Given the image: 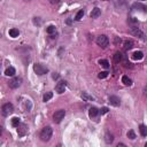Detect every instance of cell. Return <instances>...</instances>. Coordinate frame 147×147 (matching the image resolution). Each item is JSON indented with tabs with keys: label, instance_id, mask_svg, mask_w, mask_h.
<instances>
[{
	"label": "cell",
	"instance_id": "7",
	"mask_svg": "<svg viewBox=\"0 0 147 147\" xmlns=\"http://www.w3.org/2000/svg\"><path fill=\"white\" fill-rule=\"evenodd\" d=\"M130 33H131V35H133V36H136V37H139L140 39H145V33H144L143 31L139 29V28L132 27L130 29Z\"/></svg>",
	"mask_w": 147,
	"mask_h": 147
},
{
	"label": "cell",
	"instance_id": "25",
	"mask_svg": "<svg viewBox=\"0 0 147 147\" xmlns=\"http://www.w3.org/2000/svg\"><path fill=\"white\" fill-rule=\"evenodd\" d=\"M126 136H128V138H129V139H132V140L136 139V133H134L133 130H129V131H128Z\"/></svg>",
	"mask_w": 147,
	"mask_h": 147
},
{
	"label": "cell",
	"instance_id": "1",
	"mask_svg": "<svg viewBox=\"0 0 147 147\" xmlns=\"http://www.w3.org/2000/svg\"><path fill=\"white\" fill-rule=\"evenodd\" d=\"M52 134H53V130L51 126H45L40 132V139L43 141H48L49 139L52 138Z\"/></svg>",
	"mask_w": 147,
	"mask_h": 147
},
{
	"label": "cell",
	"instance_id": "12",
	"mask_svg": "<svg viewBox=\"0 0 147 147\" xmlns=\"http://www.w3.org/2000/svg\"><path fill=\"white\" fill-rule=\"evenodd\" d=\"M98 114H99V110L97 109L95 107H91L90 108V110H89V116L93 118V117H97L98 116Z\"/></svg>",
	"mask_w": 147,
	"mask_h": 147
},
{
	"label": "cell",
	"instance_id": "38",
	"mask_svg": "<svg viewBox=\"0 0 147 147\" xmlns=\"http://www.w3.org/2000/svg\"><path fill=\"white\" fill-rule=\"evenodd\" d=\"M141 1H144V0H141Z\"/></svg>",
	"mask_w": 147,
	"mask_h": 147
},
{
	"label": "cell",
	"instance_id": "16",
	"mask_svg": "<svg viewBox=\"0 0 147 147\" xmlns=\"http://www.w3.org/2000/svg\"><path fill=\"white\" fill-rule=\"evenodd\" d=\"M15 73H16V71H15V68L14 67H9V68L6 69L5 75H6V76H14Z\"/></svg>",
	"mask_w": 147,
	"mask_h": 147
},
{
	"label": "cell",
	"instance_id": "34",
	"mask_svg": "<svg viewBox=\"0 0 147 147\" xmlns=\"http://www.w3.org/2000/svg\"><path fill=\"white\" fill-rule=\"evenodd\" d=\"M129 22H130V23H137V22H138V20H137V18H134V17H130L129 18Z\"/></svg>",
	"mask_w": 147,
	"mask_h": 147
},
{
	"label": "cell",
	"instance_id": "28",
	"mask_svg": "<svg viewBox=\"0 0 147 147\" xmlns=\"http://www.w3.org/2000/svg\"><path fill=\"white\" fill-rule=\"evenodd\" d=\"M24 107H26V110L29 111L31 107H32V104H31V101L30 100H26V102H24Z\"/></svg>",
	"mask_w": 147,
	"mask_h": 147
},
{
	"label": "cell",
	"instance_id": "27",
	"mask_svg": "<svg viewBox=\"0 0 147 147\" xmlns=\"http://www.w3.org/2000/svg\"><path fill=\"white\" fill-rule=\"evenodd\" d=\"M53 98V93L52 92H47V93H46V94L45 95H44V98H43V100H44V101H48V100H51Z\"/></svg>",
	"mask_w": 147,
	"mask_h": 147
},
{
	"label": "cell",
	"instance_id": "2",
	"mask_svg": "<svg viewBox=\"0 0 147 147\" xmlns=\"http://www.w3.org/2000/svg\"><path fill=\"white\" fill-rule=\"evenodd\" d=\"M13 111H14V106L12 105L11 102H7V104H5L1 107V113L4 116H9Z\"/></svg>",
	"mask_w": 147,
	"mask_h": 147
},
{
	"label": "cell",
	"instance_id": "15",
	"mask_svg": "<svg viewBox=\"0 0 147 147\" xmlns=\"http://www.w3.org/2000/svg\"><path fill=\"white\" fill-rule=\"evenodd\" d=\"M132 58L134 59V60H141V59L144 58V53L140 52V51H137L132 54Z\"/></svg>",
	"mask_w": 147,
	"mask_h": 147
},
{
	"label": "cell",
	"instance_id": "17",
	"mask_svg": "<svg viewBox=\"0 0 147 147\" xmlns=\"http://www.w3.org/2000/svg\"><path fill=\"white\" fill-rule=\"evenodd\" d=\"M122 83H123L124 85H126V86L132 85V80H131L128 76H123V77H122Z\"/></svg>",
	"mask_w": 147,
	"mask_h": 147
},
{
	"label": "cell",
	"instance_id": "6",
	"mask_svg": "<svg viewBox=\"0 0 147 147\" xmlns=\"http://www.w3.org/2000/svg\"><path fill=\"white\" fill-rule=\"evenodd\" d=\"M22 84V78L21 77H14L13 79L9 80L8 85L11 89H17V87H20Z\"/></svg>",
	"mask_w": 147,
	"mask_h": 147
},
{
	"label": "cell",
	"instance_id": "14",
	"mask_svg": "<svg viewBox=\"0 0 147 147\" xmlns=\"http://www.w3.org/2000/svg\"><path fill=\"white\" fill-rule=\"evenodd\" d=\"M82 98H83V100H85V101H94V97L90 95L87 92L82 93Z\"/></svg>",
	"mask_w": 147,
	"mask_h": 147
},
{
	"label": "cell",
	"instance_id": "8",
	"mask_svg": "<svg viewBox=\"0 0 147 147\" xmlns=\"http://www.w3.org/2000/svg\"><path fill=\"white\" fill-rule=\"evenodd\" d=\"M65 86H67L65 82H63V80H60V82L55 85V91L58 92L59 94H62V93L64 92V90H65Z\"/></svg>",
	"mask_w": 147,
	"mask_h": 147
},
{
	"label": "cell",
	"instance_id": "5",
	"mask_svg": "<svg viewBox=\"0 0 147 147\" xmlns=\"http://www.w3.org/2000/svg\"><path fill=\"white\" fill-rule=\"evenodd\" d=\"M65 116V111L63 109H59V110H56L54 113V115H53V120H54L55 123H60V122L63 120Z\"/></svg>",
	"mask_w": 147,
	"mask_h": 147
},
{
	"label": "cell",
	"instance_id": "33",
	"mask_svg": "<svg viewBox=\"0 0 147 147\" xmlns=\"http://www.w3.org/2000/svg\"><path fill=\"white\" fill-rule=\"evenodd\" d=\"M59 77H60V75H59L58 73H54V74L52 75V78H53V79H59Z\"/></svg>",
	"mask_w": 147,
	"mask_h": 147
},
{
	"label": "cell",
	"instance_id": "26",
	"mask_svg": "<svg viewBox=\"0 0 147 147\" xmlns=\"http://www.w3.org/2000/svg\"><path fill=\"white\" fill-rule=\"evenodd\" d=\"M99 64L102 65L104 68H106V69H108L109 68V62L107 60H99Z\"/></svg>",
	"mask_w": 147,
	"mask_h": 147
},
{
	"label": "cell",
	"instance_id": "29",
	"mask_svg": "<svg viewBox=\"0 0 147 147\" xmlns=\"http://www.w3.org/2000/svg\"><path fill=\"white\" fill-rule=\"evenodd\" d=\"M132 8L133 9H138L139 8V11H143V9H146V7L144 5H141V4H134L133 6H132Z\"/></svg>",
	"mask_w": 147,
	"mask_h": 147
},
{
	"label": "cell",
	"instance_id": "20",
	"mask_svg": "<svg viewBox=\"0 0 147 147\" xmlns=\"http://www.w3.org/2000/svg\"><path fill=\"white\" fill-rule=\"evenodd\" d=\"M132 47H133L132 40H126V42L124 43V49H125V51H129V49H131Z\"/></svg>",
	"mask_w": 147,
	"mask_h": 147
},
{
	"label": "cell",
	"instance_id": "18",
	"mask_svg": "<svg viewBox=\"0 0 147 147\" xmlns=\"http://www.w3.org/2000/svg\"><path fill=\"white\" fill-rule=\"evenodd\" d=\"M18 35H20V31H18L17 29H15V28L9 30V36L13 37V38H16V37H18Z\"/></svg>",
	"mask_w": 147,
	"mask_h": 147
},
{
	"label": "cell",
	"instance_id": "19",
	"mask_svg": "<svg viewBox=\"0 0 147 147\" xmlns=\"http://www.w3.org/2000/svg\"><path fill=\"white\" fill-rule=\"evenodd\" d=\"M105 141L107 143V144H111L113 141H114V137H113V134H110L109 132L106 133V136H105Z\"/></svg>",
	"mask_w": 147,
	"mask_h": 147
},
{
	"label": "cell",
	"instance_id": "23",
	"mask_svg": "<svg viewBox=\"0 0 147 147\" xmlns=\"http://www.w3.org/2000/svg\"><path fill=\"white\" fill-rule=\"evenodd\" d=\"M55 30H56L55 26H48L47 28H46V32H47V33H49V35H52V33H54V32H55Z\"/></svg>",
	"mask_w": 147,
	"mask_h": 147
},
{
	"label": "cell",
	"instance_id": "22",
	"mask_svg": "<svg viewBox=\"0 0 147 147\" xmlns=\"http://www.w3.org/2000/svg\"><path fill=\"white\" fill-rule=\"evenodd\" d=\"M20 124H21V121H20V118H18V117H13V118H12V125H13V126L17 128Z\"/></svg>",
	"mask_w": 147,
	"mask_h": 147
},
{
	"label": "cell",
	"instance_id": "32",
	"mask_svg": "<svg viewBox=\"0 0 147 147\" xmlns=\"http://www.w3.org/2000/svg\"><path fill=\"white\" fill-rule=\"evenodd\" d=\"M33 23L37 24V26H40V23H42V22H40L39 17H35V18H33Z\"/></svg>",
	"mask_w": 147,
	"mask_h": 147
},
{
	"label": "cell",
	"instance_id": "24",
	"mask_svg": "<svg viewBox=\"0 0 147 147\" xmlns=\"http://www.w3.org/2000/svg\"><path fill=\"white\" fill-rule=\"evenodd\" d=\"M83 16H84V11H83V9H80V11L76 14V16H75V20H76V21H79V20H82Z\"/></svg>",
	"mask_w": 147,
	"mask_h": 147
},
{
	"label": "cell",
	"instance_id": "9",
	"mask_svg": "<svg viewBox=\"0 0 147 147\" xmlns=\"http://www.w3.org/2000/svg\"><path fill=\"white\" fill-rule=\"evenodd\" d=\"M17 133H18L20 137L26 136V134L28 133V126L26 125V124H20V125L17 126Z\"/></svg>",
	"mask_w": 147,
	"mask_h": 147
},
{
	"label": "cell",
	"instance_id": "35",
	"mask_svg": "<svg viewBox=\"0 0 147 147\" xmlns=\"http://www.w3.org/2000/svg\"><path fill=\"white\" fill-rule=\"evenodd\" d=\"M59 1H60V0H49V2H51V4H53V5H54V4H58Z\"/></svg>",
	"mask_w": 147,
	"mask_h": 147
},
{
	"label": "cell",
	"instance_id": "30",
	"mask_svg": "<svg viewBox=\"0 0 147 147\" xmlns=\"http://www.w3.org/2000/svg\"><path fill=\"white\" fill-rule=\"evenodd\" d=\"M107 76H108V73H107V71H101V73L98 75V77L100 78V79H102V78H106Z\"/></svg>",
	"mask_w": 147,
	"mask_h": 147
},
{
	"label": "cell",
	"instance_id": "37",
	"mask_svg": "<svg viewBox=\"0 0 147 147\" xmlns=\"http://www.w3.org/2000/svg\"><path fill=\"white\" fill-rule=\"evenodd\" d=\"M145 146H146V147H147V143H146V144H145Z\"/></svg>",
	"mask_w": 147,
	"mask_h": 147
},
{
	"label": "cell",
	"instance_id": "13",
	"mask_svg": "<svg viewBox=\"0 0 147 147\" xmlns=\"http://www.w3.org/2000/svg\"><path fill=\"white\" fill-rule=\"evenodd\" d=\"M123 60V55H122V53L120 52H116L114 54V62L115 63H120V62Z\"/></svg>",
	"mask_w": 147,
	"mask_h": 147
},
{
	"label": "cell",
	"instance_id": "21",
	"mask_svg": "<svg viewBox=\"0 0 147 147\" xmlns=\"http://www.w3.org/2000/svg\"><path fill=\"white\" fill-rule=\"evenodd\" d=\"M139 131H140V134H141L143 137H146L147 136V126L141 124V125L139 126Z\"/></svg>",
	"mask_w": 147,
	"mask_h": 147
},
{
	"label": "cell",
	"instance_id": "11",
	"mask_svg": "<svg viewBox=\"0 0 147 147\" xmlns=\"http://www.w3.org/2000/svg\"><path fill=\"white\" fill-rule=\"evenodd\" d=\"M100 15H101V9H99L98 7H95L94 9H92L91 14H90V16H91L92 18H98Z\"/></svg>",
	"mask_w": 147,
	"mask_h": 147
},
{
	"label": "cell",
	"instance_id": "31",
	"mask_svg": "<svg viewBox=\"0 0 147 147\" xmlns=\"http://www.w3.org/2000/svg\"><path fill=\"white\" fill-rule=\"evenodd\" d=\"M108 110H109V109H108L107 107H102L101 109H100V114H101V115H104V114H107V113H108Z\"/></svg>",
	"mask_w": 147,
	"mask_h": 147
},
{
	"label": "cell",
	"instance_id": "10",
	"mask_svg": "<svg viewBox=\"0 0 147 147\" xmlns=\"http://www.w3.org/2000/svg\"><path fill=\"white\" fill-rule=\"evenodd\" d=\"M109 102H110V105L115 106V107H118V106L121 105V100L116 95H110L109 97Z\"/></svg>",
	"mask_w": 147,
	"mask_h": 147
},
{
	"label": "cell",
	"instance_id": "4",
	"mask_svg": "<svg viewBox=\"0 0 147 147\" xmlns=\"http://www.w3.org/2000/svg\"><path fill=\"white\" fill-rule=\"evenodd\" d=\"M97 44L100 46V47H102V48H106L108 46V44H109V39H108V37L107 36H105V35H101V36H99L98 38H97Z\"/></svg>",
	"mask_w": 147,
	"mask_h": 147
},
{
	"label": "cell",
	"instance_id": "3",
	"mask_svg": "<svg viewBox=\"0 0 147 147\" xmlns=\"http://www.w3.org/2000/svg\"><path fill=\"white\" fill-rule=\"evenodd\" d=\"M33 70H35V73L37 75H39V76H42V75H45L48 73V69L46 67H44L43 64L40 63H36L33 64Z\"/></svg>",
	"mask_w": 147,
	"mask_h": 147
},
{
	"label": "cell",
	"instance_id": "36",
	"mask_svg": "<svg viewBox=\"0 0 147 147\" xmlns=\"http://www.w3.org/2000/svg\"><path fill=\"white\" fill-rule=\"evenodd\" d=\"M144 95L147 97V85H146L145 87H144Z\"/></svg>",
	"mask_w": 147,
	"mask_h": 147
}]
</instances>
